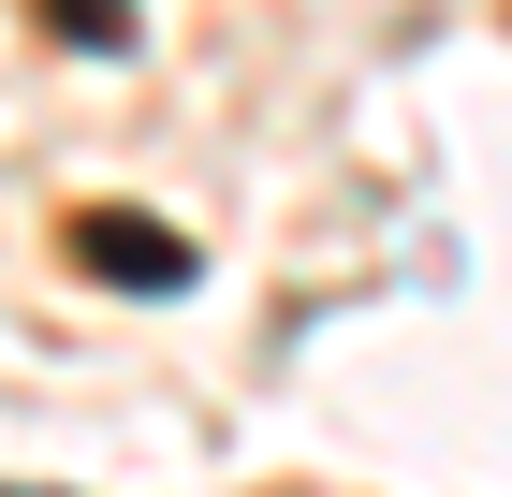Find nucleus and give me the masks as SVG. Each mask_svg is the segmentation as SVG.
I'll return each mask as SVG.
<instances>
[{
    "label": "nucleus",
    "instance_id": "1",
    "mask_svg": "<svg viewBox=\"0 0 512 497\" xmlns=\"http://www.w3.org/2000/svg\"><path fill=\"white\" fill-rule=\"evenodd\" d=\"M74 264L103 293H191V234L176 220H132V205H88L74 220Z\"/></svg>",
    "mask_w": 512,
    "mask_h": 497
}]
</instances>
